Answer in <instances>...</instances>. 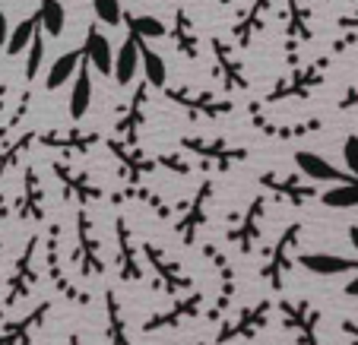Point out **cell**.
<instances>
[{
    "mask_svg": "<svg viewBox=\"0 0 358 345\" xmlns=\"http://www.w3.org/2000/svg\"><path fill=\"white\" fill-rule=\"evenodd\" d=\"M3 314H7V311H3V307H0V320H3Z\"/></svg>",
    "mask_w": 358,
    "mask_h": 345,
    "instance_id": "52",
    "label": "cell"
},
{
    "mask_svg": "<svg viewBox=\"0 0 358 345\" xmlns=\"http://www.w3.org/2000/svg\"><path fill=\"white\" fill-rule=\"evenodd\" d=\"M38 142H45V146H51V149H76L83 156V152H89L92 146H99L101 136L99 133H70V136H38Z\"/></svg>",
    "mask_w": 358,
    "mask_h": 345,
    "instance_id": "36",
    "label": "cell"
},
{
    "mask_svg": "<svg viewBox=\"0 0 358 345\" xmlns=\"http://www.w3.org/2000/svg\"><path fill=\"white\" fill-rule=\"evenodd\" d=\"M343 295L345 298H358V276H352V282L343 288Z\"/></svg>",
    "mask_w": 358,
    "mask_h": 345,
    "instance_id": "47",
    "label": "cell"
},
{
    "mask_svg": "<svg viewBox=\"0 0 358 345\" xmlns=\"http://www.w3.org/2000/svg\"><path fill=\"white\" fill-rule=\"evenodd\" d=\"M266 136H279V140H292V136H304L324 127L320 117H308V121H292V124H266V121H254Z\"/></svg>",
    "mask_w": 358,
    "mask_h": 345,
    "instance_id": "34",
    "label": "cell"
},
{
    "mask_svg": "<svg viewBox=\"0 0 358 345\" xmlns=\"http://www.w3.org/2000/svg\"><path fill=\"white\" fill-rule=\"evenodd\" d=\"M83 54H86L89 67H95L101 76L115 73V51H111L108 35H101L99 26H89L86 41H83Z\"/></svg>",
    "mask_w": 358,
    "mask_h": 345,
    "instance_id": "23",
    "label": "cell"
},
{
    "mask_svg": "<svg viewBox=\"0 0 358 345\" xmlns=\"http://www.w3.org/2000/svg\"><path fill=\"white\" fill-rule=\"evenodd\" d=\"M146 95H149V82H140L134 92V102L127 105V115L117 121V140L127 142V146H134L136 142V133L143 130V124H146Z\"/></svg>",
    "mask_w": 358,
    "mask_h": 345,
    "instance_id": "22",
    "label": "cell"
},
{
    "mask_svg": "<svg viewBox=\"0 0 358 345\" xmlns=\"http://www.w3.org/2000/svg\"><path fill=\"white\" fill-rule=\"evenodd\" d=\"M266 206H270V200L266 196H254L248 206H244V212L238 216V222L229 225V231H225V237H229V244H235L238 254H244L248 257L250 251H254V244L260 241V235H264V219H266Z\"/></svg>",
    "mask_w": 358,
    "mask_h": 345,
    "instance_id": "6",
    "label": "cell"
},
{
    "mask_svg": "<svg viewBox=\"0 0 358 345\" xmlns=\"http://www.w3.org/2000/svg\"><path fill=\"white\" fill-rule=\"evenodd\" d=\"M279 317H282V326L298 345H320L317 330L324 314L311 304L308 298H282L276 304Z\"/></svg>",
    "mask_w": 358,
    "mask_h": 345,
    "instance_id": "2",
    "label": "cell"
},
{
    "mask_svg": "<svg viewBox=\"0 0 358 345\" xmlns=\"http://www.w3.org/2000/svg\"><path fill=\"white\" fill-rule=\"evenodd\" d=\"M115 244H117V276L124 282H140L143 279V263H140V251L130 235V225L124 216L115 219Z\"/></svg>",
    "mask_w": 358,
    "mask_h": 345,
    "instance_id": "15",
    "label": "cell"
},
{
    "mask_svg": "<svg viewBox=\"0 0 358 345\" xmlns=\"http://www.w3.org/2000/svg\"><path fill=\"white\" fill-rule=\"evenodd\" d=\"M213 193H216L213 181H203L200 187H196L194 200H190V203H184V210L178 212L175 231L181 235V241L187 244V247H194V244H196V235H200V228L206 225V203L213 200Z\"/></svg>",
    "mask_w": 358,
    "mask_h": 345,
    "instance_id": "11",
    "label": "cell"
},
{
    "mask_svg": "<svg viewBox=\"0 0 358 345\" xmlns=\"http://www.w3.org/2000/svg\"><path fill=\"white\" fill-rule=\"evenodd\" d=\"M45 266H48V276H51V285H55L57 291H61L67 301H73V304H83L86 307L89 295L83 288H76L73 282L67 279V272H64V254H61V225H51V237H48V247H45Z\"/></svg>",
    "mask_w": 358,
    "mask_h": 345,
    "instance_id": "9",
    "label": "cell"
},
{
    "mask_svg": "<svg viewBox=\"0 0 358 345\" xmlns=\"http://www.w3.org/2000/svg\"><path fill=\"white\" fill-rule=\"evenodd\" d=\"M80 64H83V47H73L67 54H61L51 67H48V76H45V86L48 89H61L64 82H70L76 73H80Z\"/></svg>",
    "mask_w": 358,
    "mask_h": 345,
    "instance_id": "30",
    "label": "cell"
},
{
    "mask_svg": "<svg viewBox=\"0 0 358 345\" xmlns=\"http://www.w3.org/2000/svg\"><path fill=\"white\" fill-rule=\"evenodd\" d=\"M343 159H345V171H349L352 177H358V136H345L343 142Z\"/></svg>",
    "mask_w": 358,
    "mask_h": 345,
    "instance_id": "42",
    "label": "cell"
},
{
    "mask_svg": "<svg viewBox=\"0 0 358 345\" xmlns=\"http://www.w3.org/2000/svg\"><path fill=\"white\" fill-rule=\"evenodd\" d=\"M124 22H127V32L136 35L140 41H156V38H165V35H169V26H165L162 20L146 16V13H127Z\"/></svg>",
    "mask_w": 358,
    "mask_h": 345,
    "instance_id": "31",
    "label": "cell"
},
{
    "mask_svg": "<svg viewBox=\"0 0 358 345\" xmlns=\"http://www.w3.org/2000/svg\"><path fill=\"white\" fill-rule=\"evenodd\" d=\"M260 184H264L270 193L289 200L292 206H304L308 200L317 196V187H314V184H304L292 175H276V171H264V175H260Z\"/></svg>",
    "mask_w": 358,
    "mask_h": 345,
    "instance_id": "19",
    "label": "cell"
},
{
    "mask_svg": "<svg viewBox=\"0 0 358 345\" xmlns=\"http://www.w3.org/2000/svg\"><path fill=\"white\" fill-rule=\"evenodd\" d=\"M41 64H45V32L38 29V32H35V38H32V45H29V51H26V80L29 82L38 76Z\"/></svg>",
    "mask_w": 358,
    "mask_h": 345,
    "instance_id": "38",
    "label": "cell"
},
{
    "mask_svg": "<svg viewBox=\"0 0 358 345\" xmlns=\"http://www.w3.org/2000/svg\"><path fill=\"white\" fill-rule=\"evenodd\" d=\"M16 210H20V219H29V222H41L45 219V190H41V181L32 165L26 168L22 196H20V203H16Z\"/></svg>",
    "mask_w": 358,
    "mask_h": 345,
    "instance_id": "24",
    "label": "cell"
},
{
    "mask_svg": "<svg viewBox=\"0 0 358 345\" xmlns=\"http://www.w3.org/2000/svg\"><path fill=\"white\" fill-rule=\"evenodd\" d=\"M92 10H95V20L105 22V26H121L124 22L121 0H92Z\"/></svg>",
    "mask_w": 358,
    "mask_h": 345,
    "instance_id": "41",
    "label": "cell"
},
{
    "mask_svg": "<svg viewBox=\"0 0 358 345\" xmlns=\"http://www.w3.org/2000/svg\"><path fill=\"white\" fill-rule=\"evenodd\" d=\"M187 345H206V342H187Z\"/></svg>",
    "mask_w": 358,
    "mask_h": 345,
    "instance_id": "53",
    "label": "cell"
},
{
    "mask_svg": "<svg viewBox=\"0 0 358 345\" xmlns=\"http://www.w3.org/2000/svg\"><path fill=\"white\" fill-rule=\"evenodd\" d=\"M140 70L152 89H162L165 80H169V67H165L162 54H156V51L149 47V41H140Z\"/></svg>",
    "mask_w": 358,
    "mask_h": 345,
    "instance_id": "32",
    "label": "cell"
},
{
    "mask_svg": "<svg viewBox=\"0 0 358 345\" xmlns=\"http://www.w3.org/2000/svg\"><path fill=\"white\" fill-rule=\"evenodd\" d=\"M295 263L301 266V270L314 272V276H345V272H355L358 276V260L355 257H339V254L308 251V254H298Z\"/></svg>",
    "mask_w": 358,
    "mask_h": 345,
    "instance_id": "20",
    "label": "cell"
},
{
    "mask_svg": "<svg viewBox=\"0 0 358 345\" xmlns=\"http://www.w3.org/2000/svg\"><path fill=\"white\" fill-rule=\"evenodd\" d=\"M343 332L349 336L352 345H358V320H343Z\"/></svg>",
    "mask_w": 358,
    "mask_h": 345,
    "instance_id": "45",
    "label": "cell"
},
{
    "mask_svg": "<svg viewBox=\"0 0 358 345\" xmlns=\"http://www.w3.org/2000/svg\"><path fill=\"white\" fill-rule=\"evenodd\" d=\"M136 70H140V38L127 32V38L121 41L115 54V82L117 86H130L136 80Z\"/></svg>",
    "mask_w": 358,
    "mask_h": 345,
    "instance_id": "25",
    "label": "cell"
},
{
    "mask_svg": "<svg viewBox=\"0 0 358 345\" xmlns=\"http://www.w3.org/2000/svg\"><path fill=\"white\" fill-rule=\"evenodd\" d=\"M169 102H175L178 108H187L190 115H203V117H225L231 115L235 105L225 102V98H216L213 92H203V89H190V86H181V89H169Z\"/></svg>",
    "mask_w": 358,
    "mask_h": 345,
    "instance_id": "14",
    "label": "cell"
},
{
    "mask_svg": "<svg viewBox=\"0 0 358 345\" xmlns=\"http://www.w3.org/2000/svg\"><path fill=\"white\" fill-rule=\"evenodd\" d=\"M333 57H320V61H314L311 67L304 70H295L292 76H285V80H279V86L273 89L270 95L264 98V105H273V102H285V98H304V95H311L314 89L324 82V70L327 64H330Z\"/></svg>",
    "mask_w": 358,
    "mask_h": 345,
    "instance_id": "8",
    "label": "cell"
},
{
    "mask_svg": "<svg viewBox=\"0 0 358 345\" xmlns=\"http://www.w3.org/2000/svg\"><path fill=\"white\" fill-rule=\"evenodd\" d=\"M70 345H86V339H83V332H70Z\"/></svg>",
    "mask_w": 358,
    "mask_h": 345,
    "instance_id": "50",
    "label": "cell"
},
{
    "mask_svg": "<svg viewBox=\"0 0 358 345\" xmlns=\"http://www.w3.org/2000/svg\"><path fill=\"white\" fill-rule=\"evenodd\" d=\"M38 244H41V237L32 235V237H29V244L22 247V254L16 257L13 272H10V279H7V298H3V311L16 307L29 295V291L38 285V272H35V254H38Z\"/></svg>",
    "mask_w": 358,
    "mask_h": 345,
    "instance_id": "7",
    "label": "cell"
},
{
    "mask_svg": "<svg viewBox=\"0 0 358 345\" xmlns=\"http://www.w3.org/2000/svg\"><path fill=\"white\" fill-rule=\"evenodd\" d=\"M92 105V76H89V61L83 54V64H80V73H76V82H73V92H70V117L73 121H83Z\"/></svg>",
    "mask_w": 358,
    "mask_h": 345,
    "instance_id": "28",
    "label": "cell"
},
{
    "mask_svg": "<svg viewBox=\"0 0 358 345\" xmlns=\"http://www.w3.org/2000/svg\"><path fill=\"white\" fill-rule=\"evenodd\" d=\"M273 307H276V304L264 298V301H257V304L235 311V317L225 320V323L219 326V332H216V339H213V342H216V345H229V342H238V339L260 336V332L266 330V323H270Z\"/></svg>",
    "mask_w": 358,
    "mask_h": 345,
    "instance_id": "4",
    "label": "cell"
},
{
    "mask_svg": "<svg viewBox=\"0 0 358 345\" xmlns=\"http://www.w3.org/2000/svg\"><path fill=\"white\" fill-rule=\"evenodd\" d=\"M140 254H143V260H146V266L152 270V279H156V285L165 291V295H190L194 291V279L184 272V266L178 263L171 254H165L159 244H152V241H146L140 247Z\"/></svg>",
    "mask_w": 358,
    "mask_h": 345,
    "instance_id": "1",
    "label": "cell"
},
{
    "mask_svg": "<svg viewBox=\"0 0 358 345\" xmlns=\"http://www.w3.org/2000/svg\"><path fill=\"white\" fill-rule=\"evenodd\" d=\"M200 314H203V295H200V291H190V295L178 298L171 307H165V311H156L152 317L143 320V332L175 330V326L187 323V320H196Z\"/></svg>",
    "mask_w": 358,
    "mask_h": 345,
    "instance_id": "12",
    "label": "cell"
},
{
    "mask_svg": "<svg viewBox=\"0 0 358 345\" xmlns=\"http://www.w3.org/2000/svg\"><path fill=\"white\" fill-rule=\"evenodd\" d=\"M105 342L108 345H134L130 342V330H127V314L124 304L117 298L115 288H105Z\"/></svg>",
    "mask_w": 358,
    "mask_h": 345,
    "instance_id": "21",
    "label": "cell"
},
{
    "mask_svg": "<svg viewBox=\"0 0 358 345\" xmlns=\"http://www.w3.org/2000/svg\"><path fill=\"white\" fill-rule=\"evenodd\" d=\"M301 231H304V225L301 222H292V225H285L282 228V235L276 237V244L270 247V254H266V260H264V266H260V279H264L266 285H270L273 291H279L282 288V282H285V272L295 266V247H298V237H301Z\"/></svg>",
    "mask_w": 358,
    "mask_h": 345,
    "instance_id": "3",
    "label": "cell"
},
{
    "mask_svg": "<svg viewBox=\"0 0 358 345\" xmlns=\"http://www.w3.org/2000/svg\"><path fill=\"white\" fill-rule=\"evenodd\" d=\"M295 165L298 171H301L308 181H320V184H352L358 181V177H352L349 171H339L336 165L330 162V159H324L320 152H311V149H298L295 152Z\"/></svg>",
    "mask_w": 358,
    "mask_h": 345,
    "instance_id": "16",
    "label": "cell"
},
{
    "mask_svg": "<svg viewBox=\"0 0 358 345\" xmlns=\"http://www.w3.org/2000/svg\"><path fill=\"white\" fill-rule=\"evenodd\" d=\"M38 20H41V32H48L51 38H61L64 26H67L64 3L61 0H38Z\"/></svg>",
    "mask_w": 358,
    "mask_h": 345,
    "instance_id": "35",
    "label": "cell"
},
{
    "mask_svg": "<svg viewBox=\"0 0 358 345\" xmlns=\"http://www.w3.org/2000/svg\"><path fill=\"white\" fill-rule=\"evenodd\" d=\"M7 92H10V86L7 82H0V111H3V102H7Z\"/></svg>",
    "mask_w": 358,
    "mask_h": 345,
    "instance_id": "49",
    "label": "cell"
},
{
    "mask_svg": "<svg viewBox=\"0 0 358 345\" xmlns=\"http://www.w3.org/2000/svg\"><path fill=\"white\" fill-rule=\"evenodd\" d=\"M213 54H216V73L219 80L225 82V89H248V76H244V67L238 57H231V51L225 47L222 38H213Z\"/></svg>",
    "mask_w": 358,
    "mask_h": 345,
    "instance_id": "26",
    "label": "cell"
},
{
    "mask_svg": "<svg viewBox=\"0 0 358 345\" xmlns=\"http://www.w3.org/2000/svg\"><path fill=\"white\" fill-rule=\"evenodd\" d=\"M181 149H187L190 156L203 159V162H216V165H231L248 159L244 146H231L229 140H219V136H184Z\"/></svg>",
    "mask_w": 358,
    "mask_h": 345,
    "instance_id": "13",
    "label": "cell"
},
{
    "mask_svg": "<svg viewBox=\"0 0 358 345\" xmlns=\"http://www.w3.org/2000/svg\"><path fill=\"white\" fill-rule=\"evenodd\" d=\"M320 203L327 210H358V181L330 187L327 193H320Z\"/></svg>",
    "mask_w": 358,
    "mask_h": 345,
    "instance_id": "37",
    "label": "cell"
},
{
    "mask_svg": "<svg viewBox=\"0 0 358 345\" xmlns=\"http://www.w3.org/2000/svg\"><path fill=\"white\" fill-rule=\"evenodd\" d=\"M171 38H175V47L187 57V61H196V57H200V35H196L190 13L181 7L175 10V20H171Z\"/></svg>",
    "mask_w": 358,
    "mask_h": 345,
    "instance_id": "27",
    "label": "cell"
},
{
    "mask_svg": "<svg viewBox=\"0 0 358 345\" xmlns=\"http://www.w3.org/2000/svg\"><path fill=\"white\" fill-rule=\"evenodd\" d=\"M349 241H352V247H355V254H358V225H349Z\"/></svg>",
    "mask_w": 358,
    "mask_h": 345,
    "instance_id": "48",
    "label": "cell"
},
{
    "mask_svg": "<svg viewBox=\"0 0 358 345\" xmlns=\"http://www.w3.org/2000/svg\"><path fill=\"white\" fill-rule=\"evenodd\" d=\"M55 175H57V181L64 184V196H76V206H86L89 210V203H95V200H101L105 196V190L99 187V184H92L83 171H76V168H70L67 162H61V159H55Z\"/></svg>",
    "mask_w": 358,
    "mask_h": 345,
    "instance_id": "17",
    "label": "cell"
},
{
    "mask_svg": "<svg viewBox=\"0 0 358 345\" xmlns=\"http://www.w3.org/2000/svg\"><path fill=\"white\" fill-rule=\"evenodd\" d=\"M349 108H358V86H352L349 92L339 98V111H349Z\"/></svg>",
    "mask_w": 358,
    "mask_h": 345,
    "instance_id": "44",
    "label": "cell"
},
{
    "mask_svg": "<svg viewBox=\"0 0 358 345\" xmlns=\"http://www.w3.org/2000/svg\"><path fill=\"white\" fill-rule=\"evenodd\" d=\"M219 3H225V7H229V3H231V0H219Z\"/></svg>",
    "mask_w": 358,
    "mask_h": 345,
    "instance_id": "51",
    "label": "cell"
},
{
    "mask_svg": "<svg viewBox=\"0 0 358 345\" xmlns=\"http://www.w3.org/2000/svg\"><path fill=\"white\" fill-rule=\"evenodd\" d=\"M48 314H51V301H41L38 307L22 314L20 320H10V323L0 330V345H32V336L45 326Z\"/></svg>",
    "mask_w": 358,
    "mask_h": 345,
    "instance_id": "18",
    "label": "cell"
},
{
    "mask_svg": "<svg viewBox=\"0 0 358 345\" xmlns=\"http://www.w3.org/2000/svg\"><path fill=\"white\" fill-rule=\"evenodd\" d=\"M73 260L86 279L101 276L105 272V260H101V241L95 235L92 216L86 206H76V244H73Z\"/></svg>",
    "mask_w": 358,
    "mask_h": 345,
    "instance_id": "5",
    "label": "cell"
},
{
    "mask_svg": "<svg viewBox=\"0 0 358 345\" xmlns=\"http://www.w3.org/2000/svg\"><path fill=\"white\" fill-rule=\"evenodd\" d=\"M270 3H273V0H254V3H250V10L244 13V20H238L235 41L241 47H248L254 35L264 32V22H266V10H270Z\"/></svg>",
    "mask_w": 358,
    "mask_h": 345,
    "instance_id": "29",
    "label": "cell"
},
{
    "mask_svg": "<svg viewBox=\"0 0 358 345\" xmlns=\"http://www.w3.org/2000/svg\"><path fill=\"white\" fill-rule=\"evenodd\" d=\"M32 140H35V133H22L20 140L13 142V146H7V149L0 152V177L7 175V171L13 168L16 162H20V156H22V152L29 149V146H32Z\"/></svg>",
    "mask_w": 358,
    "mask_h": 345,
    "instance_id": "40",
    "label": "cell"
},
{
    "mask_svg": "<svg viewBox=\"0 0 358 345\" xmlns=\"http://www.w3.org/2000/svg\"><path fill=\"white\" fill-rule=\"evenodd\" d=\"M339 29H349V35H345L343 41H336V47H333V51H343V47H349L352 41H358V10H355V16H343V20H339Z\"/></svg>",
    "mask_w": 358,
    "mask_h": 345,
    "instance_id": "43",
    "label": "cell"
},
{
    "mask_svg": "<svg viewBox=\"0 0 358 345\" xmlns=\"http://www.w3.org/2000/svg\"><path fill=\"white\" fill-rule=\"evenodd\" d=\"M41 29V20H38V10H35L32 16H26V20H20V26L10 32V41H7V54L10 57H20L22 51H29V45H32L35 32Z\"/></svg>",
    "mask_w": 358,
    "mask_h": 345,
    "instance_id": "33",
    "label": "cell"
},
{
    "mask_svg": "<svg viewBox=\"0 0 358 345\" xmlns=\"http://www.w3.org/2000/svg\"><path fill=\"white\" fill-rule=\"evenodd\" d=\"M289 38H311V29H308V13L301 10V0H289Z\"/></svg>",
    "mask_w": 358,
    "mask_h": 345,
    "instance_id": "39",
    "label": "cell"
},
{
    "mask_svg": "<svg viewBox=\"0 0 358 345\" xmlns=\"http://www.w3.org/2000/svg\"><path fill=\"white\" fill-rule=\"evenodd\" d=\"M203 254L210 257L213 270H216V276H219V295H216V301H213V307L206 311V320L219 323V320L225 317V311H229L231 298H235V288H238V282H235V270H231L229 257H225V254L219 251L216 244H203Z\"/></svg>",
    "mask_w": 358,
    "mask_h": 345,
    "instance_id": "10",
    "label": "cell"
},
{
    "mask_svg": "<svg viewBox=\"0 0 358 345\" xmlns=\"http://www.w3.org/2000/svg\"><path fill=\"white\" fill-rule=\"evenodd\" d=\"M10 41V26H7V16H3V10H0V47H7Z\"/></svg>",
    "mask_w": 358,
    "mask_h": 345,
    "instance_id": "46",
    "label": "cell"
}]
</instances>
